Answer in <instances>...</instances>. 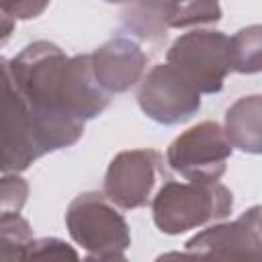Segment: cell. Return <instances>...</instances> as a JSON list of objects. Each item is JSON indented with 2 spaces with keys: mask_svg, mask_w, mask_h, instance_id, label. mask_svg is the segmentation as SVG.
I'll return each mask as SVG.
<instances>
[{
  "mask_svg": "<svg viewBox=\"0 0 262 262\" xmlns=\"http://www.w3.org/2000/svg\"><path fill=\"white\" fill-rule=\"evenodd\" d=\"M12 80L29 104L45 154L76 145L84 125L108 106L96 84L90 55H68L59 45L39 39L8 59Z\"/></svg>",
  "mask_w": 262,
  "mask_h": 262,
  "instance_id": "cell-1",
  "label": "cell"
},
{
  "mask_svg": "<svg viewBox=\"0 0 262 262\" xmlns=\"http://www.w3.org/2000/svg\"><path fill=\"white\" fill-rule=\"evenodd\" d=\"M233 209V192L215 182L168 180L151 196V217L166 235H180L225 219Z\"/></svg>",
  "mask_w": 262,
  "mask_h": 262,
  "instance_id": "cell-2",
  "label": "cell"
},
{
  "mask_svg": "<svg viewBox=\"0 0 262 262\" xmlns=\"http://www.w3.org/2000/svg\"><path fill=\"white\" fill-rule=\"evenodd\" d=\"M66 227L88 260H125L131 246L127 219L102 192L78 194L66 211Z\"/></svg>",
  "mask_w": 262,
  "mask_h": 262,
  "instance_id": "cell-3",
  "label": "cell"
},
{
  "mask_svg": "<svg viewBox=\"0 0 262 262\" xmlns=\"http://www.w3.org/2000/svg\"><path fill=\"white\" fill-rule=\"evenodd\" d=\"M45 151L29 104L18 92L6 57H0V172H25Z\"/></svg>",
  "mask_w": 262,
  "mask_h": 262,
  "instance_id": "cell-4",
  "label": "cell"
},
{
  "mask_svg": "<svg viewBox=\"0 0 262 262\" xmlns=\"http://www.w3.org/2000/svg\"><path fill=\"white\" fill-rule=\"evenodd\" d=\"M166 61L178 68L201 94H217L231 72L229 37L215 29L188 31L168 47Z\"/></svg>",
  "mask_w": 262,
  "mask_h": 262,
  "instance_id": "cell-5",
  "label": "cell"
},
{
  "mask_svg": "<svg viewBox=\"0 0 262 262\" xmlns=\"http://www.w3.org/2000/svg\"><path fill=\"white\" fill-rule=\"evenodd\" d=\"M233 147L223 127L215 121H203L180 133L166 149V164L184 180L215 182L227 170Z\"/></svg>",
  "mask_w": 262,
  "mask_h": 262,
  "instance_id": "cell-6",
  "label": "cell"
},
{
  "mask_svg": "<svg viewBox=\"0 0 262 262\" xmlns=\"http://www.w3.org/2000/svg\"><path fill=\"white\" fill-rule=\"evenodd\" d=\"M137 104L143 115L160 125H178L201 108V92L172 63L154 66L141 80Z\"/></svg>",
  "mask_w": 262,
  "mask_h": 262,
  "instance_id": "cell-7",
  "label": "cell"
},
{
  "mask_svg": "<svg viewBox=\"0 0 262 262\" xmlns=\"http://www.w3.org/2000/svg\"><path fill=\"white\" fill-rule=\"evenodd\" d=\"M160 168L162 156L156 149H123L104 172L102 194L119 209H141L151 201Z\"/></svg>",
  "mask_w": 262,
  "mask_h": 262,
  "instance_id": "cell-8",
  "label": "cell"
},
{
  "mask_svg": "<svg viewBox=\"0 0 262 262\" xmlns=\"http://www.w3.org/2000/svg\"><path fill=\"white\" fill-rule=\"evenodd\" d=\"M260 205L250 207L237 219L227 223H213L211 227L192 235L184 248L192 258H217V260H260L262 235H260Z\"/></svg>",
  "mask_w": 262,
  "mask_h": 262,
  "instance_id": "cell-9",
  "label": "cell"
},
{
  "mask_svg": "<svg viewBox=\"0 0 262 262\" xmlns=\"http://www.w3.org/2000/svg\"><path fill=\"white\" fill-rule=\"evenodd\" d=\"M88 55L92 76L108 96L129 92L139 84L147 68V53L141 43L123 33L111 37Z\"/></svg>",
  "mask_w": 262,
  "mask_h": 262,
  "instance_id": "cell-10",
  "label": "cell"
},
{
  "mask_svg": "<svg viewBox=\"0 0 262 262\" xmlns=\"http://www.w3.org/2000/svg\"><path fill=\"white\" fill-rule=\"evenodd\" d=\"M223 133L231 147L246 154H260L262 149V96L250 94L237 98L223 119Z\"/></svg>",
  "mask_w": 262,
  "mask_h": 262,
  "instance_id": "cell-11",
  "label": "cell"
},
{
  "mask_svg": "<svg viewBox=\"0 0 262 262\" xmlns=\"http://www.w3.org/2000/svg\"><path fill=\"white\" fill-rule=\"evenodd\" d=\"M123 35L141 45L160 47L168 37L166 0H131L121 12Z\"/></svg>",
  "mask_w": 262,
  "mask_h": 262,
  "instance_id": "cell-12",
  "label": "cell"
},
{
  "mask_svg": "<svg viewBox=\"0 0 262 262\" xmlns=\"http://www.w3.org/2000/svg\"><path fill=\"white\" fill-rule=\"evenodd\" d=\"M221 14L219 0H166L168 29L215 25Z\"/></svg>",
  "mask_w": 262,
  "mask_h": 262,
  "instance_id": "cell-13",
  "label": "cell"
},
{
  "mask_svg": "<svg viewBox=\"0 0 262 262\" xmlns=\"http://www.w3.org/2000/svg\"><path fill=\"white\" fill-rule=\"evenodd\" d=\"M231 72L237 74H258L262 68V29L260 25H250L239 29L229 37Z\"/></svg>",
  "mask_w": 262,
  "mask_h": 262,
  "instance_id": "cell-14",
  "label": "cell"
},
{
  "mask_svg": "<svg viewBox=\"0 0 262 262\" xmlns=\"http://www.w3.org/2000/svg\"><path fill=\"white\" fill-rule=\"evenodd\" d=\"M33 242V229L20 213L0 217V260H27Z\"/></svg>",
  "mask_w": 262,
  "mask_h": 262,
  "instance_id": "cell-15",
  "label": "cell"
},
{
  "mask_svg": "<svg viewBox=\"0 0 262 262\" xmlns=\"http://www.w3.org/2000/svg\"><path fill=\"white\" fill-rule=\"evenodd\" d=\"M29 196L27 180L16 172H2L0 176V217L20 213Z\"/></svg>",
  "mask_w": 262,
  "mask_h": 262,
  "instance_id": "cell-16",
  "label": "cell"
},
{
  "mask_svg": "<svg viewBox=\"0 0 262 262\" xmlns=\"http://www.w3.org/2000/svg\"><path fill=\"white\" fill-rule=\"evenodd\" d=\"M39 258H49V260H78L80 254L66 244L59 237H39L31 244L27 260H39Z\"/></svg>",
  "mask_w": 262,
  "mask_h": 262,
  "instance_id": "cell-17",
  "label": "cell"
},
{
  "mask_svg": "<svg viewBox=\"0 0 262 262\" xmlns=\"http://www.w3.org/2000/svg\"><path fill=\"white\" fill-rule=\"evenodd\" d=\"M51 0H0V10L12 20H33L41 16Z\"/></svg>",
  "mask_w": 262,
  "mask_h": 262,
  "instance_id": "cell-18",
  "label": "cell"
},
{
  "mask_svg": "<svg viewBox=\"0 0 262 262\" xmlns=\"http://www.w3.org/2000/svg\"><path fill=\"white\" fill-rule=\"evenodd\" d=\"M14 23H16V20H12L6 12L0 10V45H4V43L10 39L12 31H14Z\"/></svg>",
  "mask_w": 262,
  "mask_h": 262,
  "instance_id": "cell-19",
  "label": "cell"
},
{
  "mask_svg": "<svg viewBox=\"0 0 262 262\" xmlns=\"http://www.w3.org/2000/svg\"><path fill=\"white\" fill-rule=\"evenodd\" d=\"M104 2H108V4H127L131 0H104Z\"/></svg>",
  "mask_w": 262,
  "mask_h": 262,
  "instance_id": "cell-20",
  "label": "cell"
}]
</instances>
